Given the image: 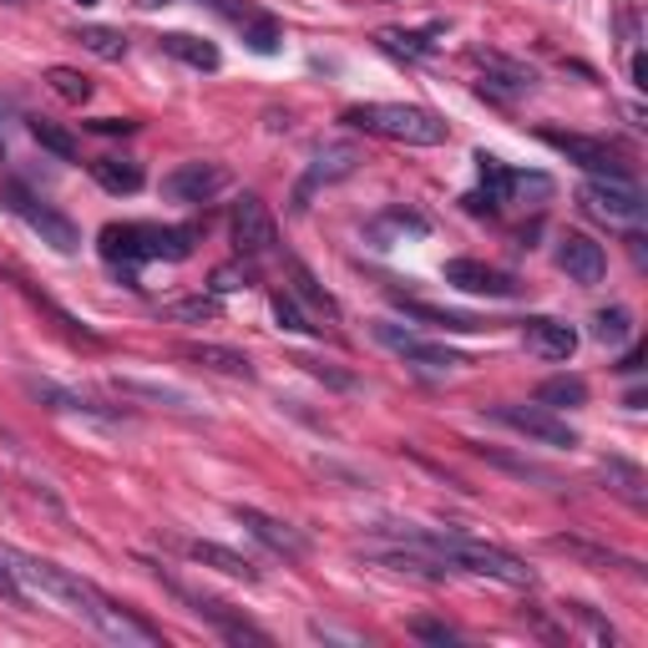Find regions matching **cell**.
Instances as JSON below:
<instances>
[{
  "instance_id": "obj_1",
  "label": "cell",
  "mask_w": 648,
  "mask_h": 648,
  "mask_svg": "<svg viewBox=\"0 0 648 648\" xmlns=\"http://www.w3.org/2000/svg\"><path fill=\"white\" fill-rule=\"evenodd\" d=\"M0 558H6L11 578L26 588V598H41V604L81 618V624H91L102 638H112V644H122V648H158L162 644V634L148 624V618H137L132 608H122L117 598H107L97 582L77 578L71 568H57V562L36 558V552H21V547H0Z\"/></svg>"
},
{
  "instance_id": "obj_2",
  "label": "cell",
  "mask_w": 648,
  "mask_h": 648,
  "mask_svg": "<svg viewBox=\"0 0 648 648\" xmlns=\"http://www.w3.org/2000/svg\"><path fill=\"white\" fill-rule=\"evenodd\" d=\"M396 542L431 552L446 572H471V578H491V582H507V588H532V568L522 558H512L507 547L477 542L467 532H396Z\"/></svg>"
},
{
  "instance_id": "obj_3",
  "label": "cell",
  "mask_w": 648,
  "mask_h": 648,
  "mask_svg": "<svg viewBox=\"0 0 648 648\" xmlns=\"http://www.w3.org/2000/svg\"><path fill=\"white\" fill-rule=\"evenodd\" d=\"M345 122L355 132H370V137H386V142H406V148H441L451 127L431 112V107H416V102H360L345 112Z\"/></svg>"
},
{
  "instance_id": "obj_4",
  "label": "cell",
  "mask_w": 648,
  "mask_h": 648,
  "mask_svg": "<svg viewBox=\"0 0 648 648\" xmlns=\"http://www.w3.org/2000/svg\"><path fill=\"white\" fill-rule=\"evenodd\" d=\"M198 243V228H152V223H112L102 228V239H97V249H102L107 263H148V259H188Z\"/></svg>"
},
{
  "instance_id": "obj_5",
  "label": "cell",
  "mask_w": 648,
  "mask_h": 648,
  "mask_svg": "<svg viewBox=\"0 0 648 648\" xmlns=\"http://www.w3.org/2000/svg\"><path fill=\"white\" fill-rule=\"evenodd\" d=\"M370 340L386 345L390 355H400V360L416 365V370H431V376H446V370H456V365H467L456 350L421 340V335L410 330V325H396V319H370Z\"/></svg>"
},
{
  "instance_id": "obj_6",
  "label": "cell",
  "mask_w": 648,
  "mask_h": 648,
  "mask_svg": "<svg viewBox=\"0 0 648 648\" xmlns=\"http://www.w3.org/2000/svg\"><path fill=\"white\" fill-rule=\"evenodd\" d=\"M365 162V152L355 148V142H345V137H330V142H319L315 152H309V168H305V182L295 188V208L305 213L309 208V193L315 188H330V182H345L355 178Z\"/></svg>"
},
{
  "instance_id": "obj_7",
  "label": "cell",
  "mask_w": 648,
  "mask_h": 648,
  "mask_svg": "<svg viewBox=\"0 0 648 648\" xmlns=\"http://www.w3.org/2000/svg\"><path fill=\"white\" fill-rule=\"evenodd\" d=\"M582 208L604 223H644L648 218V198L638 193L628 178H588L582 182Z\"/></svg>"
},
{
  "instance_id": "obj_8",
  "label": "cell",
  "mask_w": 648,
  "mask_h": 648,
  "mask_svg": "<svg viewBox=\"0 0 648 648\" xmlns=\"http://www.w3.org/2000/svg\"><path fill=\"white\" fill-rule=\"evenodd\" d=\"M11 213L21 218L31 233H41V243H51L57 253H77L81 249V228L71 223L61 208H51V203H41V198H31L26 188H11Z\"/></svg>"
},
{
  "instance_id": "obj_9",
  "label": "cell",
  "mask_w": 648,
  "mask_h": 648,
  "mask_svg": "<svg viewBox=\"0 0 648 648\" xmlns=\"http://www.w3.org/2000/svg\"><path fill=\"white\" fill-rule=\"evenodd\" d=\"M487 416L497 426H512V431L527 436V441L558 446V451H572V446H578V431L562 421L558 410H547V406H491Z\"/></svg>"
},
{
  "instance_id": "obj_10",
  "label": "cell",
  "mask_w": 648,
  "mask_h": 648,
  "mask_svg": "<svg viewBox=\"0 0 648 648\" xmlns=\"http://www.w3.org/2000/svg\"><path fill=\"white\" fill-rule=\"evenodd\" d=\"M228 233H233V249H239L243 259H263V253H273V243H279L273 213L263 208V198H259V193H243L239 203H233Z\"/></svg>"
},
{
  "instance_id": "obj_11",
  "label": "cell",
  "mask_w": 648,
  "mask_h": 648,
  "mask_svg": "<svg viewBox=\"0 0 648 648\" xmlns=\"http://www.w3.org/2000/svg\"><path fill=\"white\" fill-rule=\"evenodd\" d=\"M233 522H239L253 542H263L269 552H279L285 562L309 558V537L299 532L295 522H285V517H269V512H259V507H233Z\"/></svg>"
},
{
  "instance_id": "obj_12",
  "label": "cell",
  "mask_w": 648,
  "mask_h": 648,
  "mask_svg": "<svg viewBox=\"0 0 648 648\" xmlns=\"http://www.w3.org/2000/svg\"><path fill=\"white\" fill-rule=\"evenodd\" d=\"M107 386L117 390V396H127V400H142V406H162V410H172V416H203V400L193 396V390H182V386H172V380H148V376H112Z\"/></svg>"
},
{
  "instance_id": "obj_13",
  "label": "cell",
  "mask_w": 648,
  "mask_h": 648,
  "mask_svg": "<svg viewBox=\"0 0 648 648\" xmlns=\"http://www.w3.org/2000/svg\"><path fill=\"white\" fill-rule=\"evenodd\" d=\"M228 182L233 178H228L223 162H182V168H172L168 178H162V193H168L172 203H213Z\"/></svg>"
},
{
  "instance_id": "obj_14",
  "label": "cell",
  "mask_w": 648,
  "mask_h": 648,
  "mask_svg": "<svg viewBox=\"0 0 648 648\" xmlns=\"http://www.w3.org/2000/svg\"><path fill=\"white\" fill-rule=\"evenodd\" d=\"M542 142L547 148H558V152H568L578 168H588L592 178H628V168H624V158H618L608 142H592V137H578V132H542Z\"/></svg>"
},
{
  "instance_id": "obj_15",
  "label": "cell",
  "mask_w": 648,
  "mask_h": 648,
  "mask_svg": "<svg viewBox=\"0 0 648 648\" xmlns=\"http://www.w3.org/2000/svg\"><path fill=\"white\" fill-rule=\"evenodd\" d=\"M446 285H456L461 295H487V299H512L517 295L512 273L491 269V263H481V259H451L446 263Z\"/></svg>"
},
{
  "instance_id": "obj_16",
  "label": "cell",
  "mask_w": 648,
  "mask_h": 648,
  "mask_svg": "<svg viewBox=\"0 0 648 648\" xmlns=\"http://www.w3.org/2000/svg\"><path fill=\"white\" fill-rule=\"evenodd\" d=\"M481 67H487V77H481V97H491V102H512V97H522V91L537 87V71L522 67V61H507L497 57V51H481Z\"/></svg>"
},
{
  "instance_id": "obj_17",
  "label": "cell",
  "mask_w": 648,
  "mask_h": 648,
  "mask_svg": "<svg viewBox=\"0 0 648 648\" xmlns=\"http://www.w3.org/2000/svg\"><path fill=\"white\" fill-rule=\"evenodd\" d=\"M558 263H562V273H568V279H578V285H598V279L608 273L604 243H592L588 233H562Z\"/></svg>"
},
{
  "instance_id": "obj_18",
  "label": "cell",
  "mask_w": 648,
  "mask_h": 648,
  "mask_svg": "<svg viewBox=\"0 0 648 648\" xmlns=\"http://www.w3.org/2000/svg\"><path fill=\"white\" fill-rule=\"evenodd\" d=\"M172 592H178V598H188V604H193V614H203L208 624H218V634H223L228 644H259V648L273 644L263 628H253L249 618H233V614H228V604H218V598H193V592L178 588V582H172Z\"/></svg>"
},
{
  "instance_id": "obj_19",
  "label": "cell",
  "mask_w": 648,
  "mask_h": 648,
  "mask_svg": "<svg viewBox=\"0 0 648 648\" xmlns=\"http://www.w3.org/2000/svg\"><path fill=\"white\" fill-rule=\"evenodd\" d=\"M31 396H36V400H46V406H51V410H61V416H81V421L122 426V410H107V406H97V400L77 396V390L51 386V380H31Z\"/></svg>"
},
{
  "instance_id": "obj_20",
  "label": "cell",
  "mask_w": 648,
  "mask_h": 648,
  "mask_svg": "<svg viewBox=\"0 0 648 648\" xmlns=\"http://www.w3.org/2000/svg\"><path fill=\"white\" fill-rule=\"evenodd\" d=\"M522 340H527V350L542 355V360H572V350H578V330L562 325V319H527Z\"/></svg>"
},
{
  "instance_id": "obj_21",
  "label": "cell",
  "mask_w": 648,
  "mask_h": 648,
  "mask_svg": "<svg viewBox=\"0 0 648 648\" xmlns=\"http://www.w3.org/2000/svg\"><path fill=\"white\" fill-rule=\"evenodd\" d=\"M188 558L203 562V568H213V572H223V578L259 582V562L243 558V552H233V547H223V542H188Z\"/></svg>"
},
{
  "instance_id": "obj_22",
  "label": "cell",
  "mask_w": 648,
  "mask_h": 648,
  "mask_svg": "<svg viewBox=\"0 0 648 648\" xmlns=\"http://www.w3.org/2000/svg\"><path fill=\"white\" fill-rule=\"evenodd\" d=\"M182 355L193 365H203V370H218V376H233V380H253V365L249 355L228 350V345H182Z\"/></svg>"
},
{
  "instance_id": "obj_23",
  "label": "cell",
  "mask_w": 648,
  "mask_h": 648,
  "mask_svg": "<svg viewBox=\"0 0 648 648\" xmlns=\"http://www.w3.org/2000/svg\"><path fill=\"white\" fill-rule=\"evenodd\" d=\"M598 471H604L608 491H618L628 507H644V501H648V477H644V467H634V461H624V456H608Z\"/></svg>"
},
{
  "instance_id": "obj_24",
  "label": "cell",
  "mask_w": 648,
  "mask_h": 648,
  "mask_svg": "<svg viewBox=\"0 0 648 648\" xmlns=\"http://www.w3.org/2000/svg\"><path fill=\"white\" fill-rule=\"evenodd\" d=\"M162 51H168V57H178L182 67H193V71H218V61H223L213 41H203V36H188V31L162 36Z\"/></svg>"
},
{
  "instance_id": "obj_25",
  "label": "cell",
  "mask_w": 648,
  "mask_h": 648,
  "mask_svg": "<svg viewBox=\"0 0 648 648\" xmlns=\"http://www.w3.org/2000/svg\"><path fill=\"white\" fill-rule=\"evenodd\" d=\"M91 178L102 182L107 193H142V182H148L132 158H97L91 162Z\"/></svg>"
},
{
  "instance_id": "obj_26",
  "label": "cell",
  "mask_w": 648,
  "mask_h": 648,
  "mask_svg": "<svg viewBox=\"0 0 648 648\" xmlns=\"http://www.w3.org/2000/svg\"><path fill=\"white\" fill-rule=\"evenodd\" d=\"M431 36H441V26H426V31H380V51H390V57L400 61H421L431 57Z\"/></svg>"
},
{
  "instance_id": "obj_27",
  "label": "cell",
  "mask_w": 648,
  "mask_h": 648,
  "mask_svg": "<svg viewBox=\"0 0 648 648\" xmlns=\"http://www.w3.org/2000/svg\"><path fill=\"white\" fill-rule=\"evenodd\" d=\"M390 233H416V239H426L431 233V223H426L421 213H386V218H376V223L365 228V239L376 243V249H390Z\"/></svg>"
},
{
  "instance_id": "obj_28",
  "label": "cell",
  "mask_w": 648,
  "mask_h": 648,
  "mask_svg": "<svg viewBox=\"0 0 648 648\" xmlns=\"http://www.w3.org/2000/svg\"><path fill=\"white\" fill-rule=\"evenodd\" d=\"M592 340H598V345H608V350L628 345V340H634V315H628L624 305L598 309V315H592Z\"/></svg>"
},
{
  "instance_id": "obj_29",
  "label": "cell",
  "mask_w": 648,
  "mask_h": 648,
  "mask_svg": "<svg viewBox=\"0 0 648 648\" xmlns=\"http://www.w3.org/2000/svg\"><path fill=\"white\" fill-rule=\"evenodd\" d=\"M400 309H406L410 319H426V325H441V330H456V335H471V330H481V319H471V315H456V309H436V305H421V299H400Z\"/></svg>"
},
{
  "instance_id": "obj_30",
  "label": "cell",
  "mask_w": 648,
  "mask_h": 648,
  "mask_svg": "<svg viewBox=\"0 0 648 648\" xmlns=\"http://www.w3.org/2000/svg\"><path fill=\"white\" fill-rule=\"evenodd\" d=\"M537 406L547 410H562V406H588V386H582L578 376H558V380H542L537 386Z\"/></svg>"
},
{
  "instance_id": "obj_31",
  "label": "cell",
  "mask_w": 648,
  "mask_h": 648,
  "mask_svg": "<svg viewBox=\"0 0 648 648\" xmlns=\"http://www.w3.org/2000/svg\"><path fill=\"white\" fill-rule=\"evenodd\" d=\"M31 137H36V142H41V152H51V158H57V162H77V158H81L77 137H71L67 127L46 122V117H36V122H31Z\"/></svg>"
},
{
  "instance_id": "obj_32",
  "label": "cell",
  "mask_w": 648,
  "mask_h": 648,
  "mask_svg": "<svg viewBox=\"0 0 648 648\" xmlns=\"http://www.w3.org/2000/svg\"><path fill=\"white\" fill-rule=\"evenodd\" d=\"M77 41L87 46L91 57H102V61H122L127 57V36L112 31V26H77Z\"/></svg>"
},
{
  "instance_id": "obj_33",
  "label": "cell",
  "mask_w": 648,
  "mask_h": 648,
  "mask_svg": "<svg viewBox=\"0 0 648 648\" xmlns=\"http://www.w3.org/2000/svg\"><path fill=\"white\" fill-rule=\"evenodd\" d=\"M46 87L57 91L61 102H71V107H81L91 97V77H81V71H71V67H51L46 71Z\"/></svg>"
},
{
  "instance_id": "obj_34",
  "label": "cell",
  "mask_w": 648,
  "mask_h": 648,
  "mask_svg": "<svg viewBox=\"0 0 648 648\" xmlns=\"http://www.w3.org/2000/svg\"><path fill=\"white\" fill-rule=\"evenodd\" d=\"M269 309H273V325H279V330H289V335H319V325H309V315L295 305V295H273Z\"/></svg>"
},
{
  "instance_id": "obj_35",
  "label": "cell",
  "mask_w": 648,
  "mask_h": 648,
  "mask_svg": "<svg viewBox=\"0 0 648 648\" xmlns=\"http://www.w3.org/2000/svg\"><path fill=\"white\" fill-rule=\"evenodd\" d=\"M162 319H188V325H208V319H218V299H213V295L172 299V305H162Z\"/></svg>"
},
{
  "instance_id": "obj_36",
  "label": "cell",
  "mask_w": 648,
  "mask_h": 648,
  "mask_svg": "<svg viewBox=\"0 0 648 648\" xmlns=\"http://www.w3.org/2000/svg\"><path fill=\"white\" fill-rule=\"evenodd\" d=\"M558 552H572V558H582V562H608V568H628V572H638V562L634 558H618V552H604V547H588V542H578V537H558Z\"/></svg>"
},
{
  "instance_id": "obj_37",
  "label": "cell",
  "mask_w": 648,
  "mask_h": 648,
  "mask_svg": "<svg viewBox=\"0 0 648 648\" xmlns=\"http://www.w3.org/2000/svg\"><path fill=\"white\" fill-rule=\"evenodd\" d=\"M295 285H299V295H305V299H309V305H315V309H325V315H330V319L340 315V305H335V299H330V295H325V289L315 285V273H309L305 263H295Z\"/></svg>"
},
{
  "instance_id": "obj_38",
  "label": "cell",
  "mask_w": 648,
  "mask_h": 648,
  "mask_svg": "<svg viewBox=\"0 0 648 648\" xmlns=\"http://www.w3.org/2000/svg\"><path fill=\"white\" fill-rule=\"evenodd\" d=\"M243 41H249V51H259V57H273V51H279V26H273V21H259V16H253V21H249V36H243Z\"/></svg>"
},
{
  "instance_id": "obj_39",
  "label": "cell",
  "mask_w": 648,
  "mask_h": 648,
  "mask_svg": "<svg viewBox=\"0 0 648 648\" xmlns=\"http://www.w3.org/2000/svg\"><path fill=\"white\" fill-rule=\"evenodd\" d=\"M253 285V273L239 269V263H223V269H213V295H239V289Z\"/></svg>"
},
{
  "instance_id": "obj_40",
  "label": "cell",
  "mask_w": 648,
  "mask_h": 648,
  "mask_svg": "<svg viewBox=\"0 0 648 648\" xmlns=\"http://www.w3.org/2000/svg\"><path fill=\"white\" fill-rule=\"evenodd\" d=\"M0 598H6V604H11V608H26V604H31V598H26V588L11 578V568H6V558H0Z\"/></svg>"
},
{
  "instance_id": "obj_41",
  "label": "cell",
  "mask_w": 648,
  "mask_h": 648,
  "mask_svg": "<svg viewBox=\"0 0 648 648\" xmlns=\"http://www.w3.org/2000/svg\"><path fill=\"white\" fill-rule=\"evenodd\" d=\"M198 6H208V11L228 16V21H239V26L253 21V11H249V6H239V0H198Z\"/></svg>"
},
{
  "instance_id": "obj_42",
  "label": "cell",
  "mask_w": 648,
  "mask_h": 648,
  "mask_svg": "<svg viewBox=\"0 0 648 648\" xmlns=\"http://www.w3.org/2000/svg\"><path fill=\"white\" fill-rule=\"evenodd\" d=\"M410 634H416V638H431V644H456L451 628H446V624H426V618H421V624H410Z\"/></svg>"
},
{
  "instance_id": "obj_43",
  "label": "cell",
  "mask_w": 648,
  "mask_h": 648,
  "mask_svg": "<svg viewBox=\"0 0 648 648\" xmlns=\"http://www.w3.org/2000/svg\"><path fill=\"white\" fill-rule=\"evenodd\" d=\"M137 122H127V117H97L91 122V132H107V137H117V132H132Z\"/></svg>"
},
{
  "instance_id": "obj_44",
  "label": "cell",
  "mask_w": 648,
  "mask_h": 648,
  "mask_svg": "<svg viewBox=\"0 0 648 648\" xmlns=\"http://www.w3.org/2000/svg\"><path fill=\"white\" fill-rule=\"evenodd\" d=\"M634 87L638 91L648 87V57H644V51H634Z\"/></svg>"
},
{
  "instance_id": "obj_45",
  "label": "cell",
  "mask_w": 648,
  "mask_h": 648,
  "mask_svg": "<svg viewBox=\"0 0 648 648\" xmlns=\"http://www.w3.org/2000/svg\"><path fill=\"white\" fill-rule=\"evenodd\" d=\"M137 6H142V11H158V6H172V0H137Z\"/></svg>"
},
{
  "instance_id": "obj_46",
  "label": "cell",
  "mask_w": 648,
  "mask_h": 648,
  "mask_svg": "<svg viewBox=\"0 0 648 648\" xmlns=\"http://www.w3.org/2000/svg\"><path fill=\"white\" fill-rule=\"evenodd\" d=\"M77 6H97V0H77Z\"/></svg>"
},
{
  "instance_id": "obj_47",
  "label": "cell",
  "mask_w": 648,
  "mask_h": 648,
  "mask_svg": "<svg viewBox=\"0 0 648 648\" xmlns=\"http://www.w3.org/2000/svg\"><path fill=\"white\" fill-rule=\"evenodd\" d=\"M0 162H6V142H0Z\"/></svg>"
},
{
  "instance_id": "obj_48",
  "label": "cell",
  "mask_w": 648,
  "mask_h": 648,
  "mask_svg": "<svg viewBox=\"0 0 648 648\" xmlns=\"http://www.w3.org/2000/svg\"><path fill=\"white\" fill-rule=\"evenodd\" d=\"M6 6H16V0H6Z\"/></svg>"
}]
</instances>
